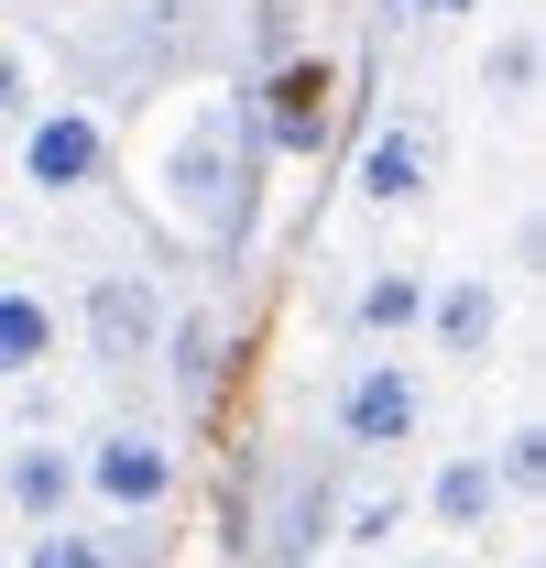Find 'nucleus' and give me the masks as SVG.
I'll use <instances>...</instances> for the list:
<instances>
[{
  "label": "nucleus",
  "mask_w": 546,
  "mask_h": 568,
  "mask_svg": "<svg viewBox=\"0 0 546 568\" xmlns=\"http://www.w3.org/2000/svg\"><path fill=\"white\" fill-rule=\"evenodd\" d=\"M175 481H186L175 426H153V416H99L77 437V503H99L110 525H153L175 503Z\"/></svg>",
  "instance_id": "obj_1"
},
{
  "label": "nucleus",
  "mask_w": 546,
  "mask_h": 568,
  "mask_svg": "<svg viewBox=\"0 0 546 568\" xmlns=\"http://www.w3.org/2000/svg\"><path fill=\"white\" fill-rule=\"evenodd\" d=\"M328 437L340 459H405L426 437V372L405 351H350L328 383Z\"/></svg>",
  "instance_id": "obj_2"
},
{
  "label": "nucleus",
  "mask_w": 546,
  "mask_h": 568,
  "mask_svg": "<svg viewBox=\"0 0 546 568\" xmlns=\"http://www.w3.org/2000/svg\"><path fill=\"white\" fill-rule=\"evenodd\" d=\"M164 284L132 274V263H110V274H88V295H77V339H88V361L99 372H142V361L164 351Z\"/></svg>",
  "instance_id": "obj_3"
},
{
  "label": "nucleus",
  "mask_w": 546,
  "mask_h": 568,
  "mask_svg": "<svg viewBox=\"0 0 546 568\" xmlns=\"http://www.w3.org/2000/svg\"><path fill=\"white\" fill-rule=\"evenodd\" d=\"M164 209L186 219L198 241H230V209H241V175H230V99H208L198 121L164 153Z\"/></svg>",
  "instance_id": "obj_4"
},
{
  "label": "nucleus",
  "mask_w": 546,
  "mask_h": 568,
  "mask_svg": "<svg viewBox=\"0 0 546 568\" xmlns=\"http://www.w3.org/2000/svg\"><path fill=\"white\" fill-rule=\"evenodd\" d=\"M11 175H22L33 197H88V186L110 175V121H99L88 99L33 110V121H22V153H11Z\"/></svg>",
  "instance_id": "obj_5"
},
{
  "label": "nucleus",
  "mask_w": 546,
  "mask_h": 568,
  "mask_svg": "<svg viewBox=\"0 0 546 568\" xmlns=\"http://www.w3.org/2000/svg\"><path fill=\"white\" fill-rule=\"evenodd\" d=\"M426 186H437V121H426V110H394V121H372V142L350 153V209L405 219Z\"/></svg>",
  "instance_id": "obj_6"
},
{
  "label": "nucleus",
  "mask_w": 546,
  "mask_h": 568,
  "mask_svg": "<svg viewBox=\"0 0 546 568\" xmlns=\"http://www.w3.org/2000/svg\"><path fill=\"white\" fill-rule=\"evenodd\" d=\"M340 536V481H328V459H284L263 493V536H252V568H306L317 547Z\"/></svg>",
  "instance_id": "obj_7"
},
{
  "label": "nucleus",
  "mask_w": 546,
  "mask_h": 568,
  "mask_svg": "<svg viewBox=\"0 0 546 568\" xmlns=\"http://www.w3.org/2000/svg\"><path fill=\"white\" fill-rule=\"evenodd\" d=\"M503 317H514V284L471 263V274H437V295H426V328H415V339L448 361V372H481V361L503 351Z\"/></svg>",
  "instance_id": "obj_8"
},
{
  "label": "nucleus",
  "mask_w": 546,
  "mask_h": 568,
  "mask_svg": "<svg viewBox=\"0 0 546 568\" xmlns=\"http://www.w3.org/2000/svg\"><path fill=\"white\" fill-rule=\"evenodd\" d=\"M77 514V448L67 437H0V525L44 536Z\"/></svg>",
  "instance_id": "obj_9"
},
{
  "label": "nucleus",
  "mask_w": 546,
  "mask_h": 568,
  "mask_svg": "<svg viewBox=\"0 0 546 568\" xmlns=\"http://www.w3.org/2000/svg\"><path fill=\"white\" fill-rule=\"evenodd\" d=\"M503 514H514V493H503L492 448H448V459L426 470V525H437V536H459V547H471V536H492Z\"/></svg>",
  "instance_id": "obj_10"
},
{
  "label": "nucleus",
  "mask_w": 546,
  "mask_h": 568,
  "mask_svg": "<svg viewBox=\"0 0 546 568\" xmlns=\"http://www.w3.org/2000/svg\"><path fill=\"white\" fill-rule=\"evenodd\" d=\"M426 295H437V263L394 252V263H372V274L350 284V328H361L372 351H394V339H415V328H426Z\"/></svg>",
  "instance_id": "obj_11"
},
{
  "label": "nucleus",
  "mask_w": 546,
  "mask_h": 568,
  "mask_svg": "<svg viewBox=\"0 0 546 568\" xmlns=\"http://www.w3.org/2000/svg\"><path fill=\"white\" fill-rule=\"evenodd\" d=\"M55 295L44 284H22V274H0V383H33L44 361H55Z\"/></svg>",
  "instance_id": "obj_12"
},
{
  "label": "nucleus",
  "mask_w": 546,
  "mask_h": 568,
  "mask_svg": "<svg viewBox=\"0 0 546 568\" xmlns=\"http://www.w3.org/2000/svg\"><path fill=\"white\" fill-rule=\"evenodd\" d=\"M536 22H503V33H492V44H481V99H492V110H536Z\"/></svg>",
  "instance_id": "obj_13"
},
{
  "label": "nucleus",
  "mask_w": 546,
  "mask_h": 568,
  "mask_svg": "<svg viewBox=\"0 0 546 568\" xmlns=\"http://www.w3.org/2000/svg\"><path fill=\"white\" fill-rule=\"evenodd\" d=\"M164 372H175V394H186V405H198L208 383H219V317H208V306H186V317H164Z\"/></svg>",
  "instance_id": "obj_14"
},
{
  "label": "nucleus",
  "mask_w": 546,
  "mask_h": 568,
  "mask_svg": "<svg viewBox=\"0 0 546 568\" xmlns=\"http://www.w3.org/2000/svg\"><path fill=\"white\" fill-rule=\"evenodd\" d=\"M22 568H132L121 547H110V525H44V536H22Z\"/></svg>",
  "instance_id": "obj_15"
},
{
  "label": "nucleus",
  "mask_w": 546,
  "mask_h": 568,
  "mask_svg": "<svg viewBox=\"0 0 546 568\" xmlns=\"http://www.w3.org/2000/svg\"><path fill=\"white\" fill-rule=\"evenodd\" d=\"M492 470H503V493H514V503H536V481H546V426L514 416L503 437H492Z\"/></svg>",
  "instance_id": "obj_16"
},
{
  "label": "nucleus",
  "mask_w": 546,
  "mask_h": 568,
  "mask_svg": "<svg viewBox=\"0 0 546 568\" xmlns=\"http://www.w3.org/2000/svg\"><path fill=\"white\" fill-rule=\"evenodd\" d=\"M33 110H44V99H33V55H22V44L0 33V132H22Z\"/></svg>",
  "instance_id": "obj_17"
},
{
  "label": "nucleus",
  "mask_w": 546,
  "mask_h": 568,
  "mask_svg": "<svg viewBox=\"0 0 546 568\" xmlns=\"http://www.w3.org/2000/svg\"><path fill=\"white\" fill-rule=\"evenodd\" d=\"M394 525H405V493H361V503H340V536H350V547H383Z\"/></svg>",
  "instance_id": "obj_18"
},
{
  "label": "nucleus",
  "mask_w": 546,
  "mask_h": 568,
  "mask_svg": "<svg viewBox=\"0 0 546 568\" xmlns=\"http://www.w3.org/2000/svg\"><path fill=\"white\" fill-rule=\"evenodd\" d=\"M405 11H415V22H471L481 0H405Z\"/></svg>",
  "instance_id": "obj_19"
},
{
  "label": "nucleus",
  "mask_w": 546,
  "mask_h": 568,
  "mask_svg": "<svg viewBox=\"0 0 546 568\" xmlns=\"http://www.w3.org/2000/svg\"><path fill=\"white\" fill-rule=\"evenodd\" d=\"M383 568H448V558H383Z\"/></svg>",
  "instance_id": "obj_20"
},
{
  "label": "nucleus",
  "mask_w": 546,
  "mask_h": 568,
  "mask_svg": "<svg viewBox=\"0 0 546 568\" xmlns=\"http://www.w3.org/2000/svg\"><path fill=\"white\" fill-rule=\"evenodd\" d=\"M0 11H22V0H0Z\"/></svg>",
  "instance_id": "obj_21"
}]
</instances>
